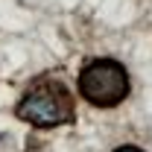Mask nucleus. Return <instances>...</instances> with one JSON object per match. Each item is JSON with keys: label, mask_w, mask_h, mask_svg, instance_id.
I'll use <instances>...</instances> for the list:
<instances>
[{"label": "nucleus", "mask_w": 152, "mask_h": 152, "mask_svg": "<svg viewBox=\"0 0 152 152\" xmlns=\"http://www.w3.org/2000/svg\"><path fill=\"white\" fill-rule=\"evenodd\" d=\"M129 70L117 58H94L79 73V96L96 108H114L129 96Z\"/></svg>", "instance_id": "2"}, {"label": "nucleus", "mask_w": 152, "mask_h": 152, "mask_svg": "<svg viewBox=\"0 0 152 152\" xmlns=\"http://www.w3.org/2000/svg\"><path fill=\"white\" fill-rule=\"evenodd\" d=\"M114 152H143V149H137V146H117Z\"/></svg>", "instance_id": "3"}, {"label": "nucleus", "mask_w": 152, "mask_h": 152, "mask_svg": "<svg viewBox=\"0 0 152 152\" xmlns=\"http://www.w3.org/2000/svg\"><path fill=\"white\" fill-rule=\"evenodd\" d=\"M15 117L35 126V129H53L76 120V102L70 88L53 79V76H38L35 82L23 91V96L15 105Z\"/></svg>", "instance_id": "1"}]
</instances>
